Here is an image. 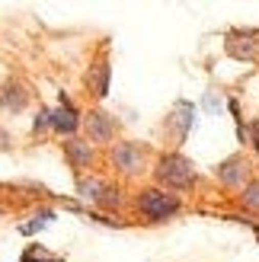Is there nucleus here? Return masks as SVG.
I'll use <instances>...</instances> for the list:
<instances>
[{
  "mask_svg": "<svg viewBox=\"0 0 259 262\" xmlns=\"http://www.w3.org/2000/svg\"><path fill=\"white\" fill-rule=\"evenodd\" d=\"M154 179H157V186L166 189V192H189L192 186H196V166H192L189 157H183L179 150H170V154H163L157 163H154Z\"/></svg>",
  "mask_w": 259,
  "mask_h": 262,
  "instance_id": "1",
  "label": "nucleus"
},
{
  "mask_svg": "<svg viewBox=\"0 0 259 262\" xmlns=\"http://www.w3.org/2000/svg\"><path fill=\"white\" fill-rule=\"evenodd\" d=\"M138 214L147 221V224H160V221H170L173 214H179L183 208V199L173 192H166L160 186H150V189H141L138 199H135Z\"/></svg>",
  "mask_w": 259,
  "mask_h": 262,
  "instance_id": "2",
  "label": "nucleus"
},
{
  "mask_svg": "<svg viewBox=\"0 0 259 262\" xmlns=\"http://www.w3.org/2000/svg\"><path fill=\"white\" fill-rule=\"evenodd\" d=\"M109 157H112V166L119 169L122 176H141L147 169V157H144V150H141V144H135V141L112 144Z\"/></svg>",
  "mask_w": 259,
  "mask_h": 262,
  "instance_id": "3",
  "label": "nucleus"
},
{
  "mask_svg": "<svg viewBox=\"0 0 259 262\" xmlns=\"http://www.w3.org/2000/svg\"><path fill=\"white\" fill-rule=\"evenodd\" d=\"M214 179L221 182L224 189H237L243 192L250 186V160L243 154H234V157H227V160H221L214 166Z\"/></svg>",
  "mask_w": 259,
  "mask_h": 262,
  "instance_id": "4",
  "label": "nucleus"
},
{
  "mask_svg": "<svg viewBox=\"0 0 259 262\" xmlns=\"http://www.w3.org/2000/svg\"><path fill=\"white\" fill-rule=\"evenodd\" d=\"M77 186H80V195H83V199L93 202L96 208H106V211H109V208H119V205H122V192L112 189L109 182L96 179V176H90V179L80 176V179H77Z\"/></svg>",
  "mask_w": 259,
  "mask_h": 262,
  "instance_id": "5",
  "label": "nucleus"
},
{
  "mask_svg": "<svg viewBox=\"0 0 259 262\" xmlns=\"http://www.w3.org/2000/svg\"><path fill=\"white\" fill-rule=\"evenodd\" d=\"M227 55L237 58V61H253L259 58V29H234L227 32Z\"/></svg>",
  "mask_w": 259,
  "mask_h": 262,
  "instance_id": "6",
  "label": "nucleus"
},
{
  "mask_svg": "<svg viewBox=\"0 0 259 262\" xmlns=\"http://www.w3.org/2000/svg\"><path fill=\"white\" fill-rule=\"evenodd\" d=\"M192 128H196V106L186 102V99H179L176 106L170 109V115H166V131L173 135L176 144H183Z\"/></svg>",
  "mask_w": 259,
  "mask_h": 262,
  "instance_id": "7",
  "label": "nucleus"
},
{
  "mask_svg": "<svg viewBox=\"0 0 259 262\" xmlns=\"http://www.w3.org/2000/svg\"><path fill=\"white\" fill-rule=\"evenodd\" d=\"M80 125H83V122H80V112H77V106L61 93L58 109H51V131H58V135H64V138H74Z\"/></svg>",
  "mask_w": 259,
  "mask_h": 262,
  "instance_id": "8",
  "label": "nucleus"
},
{
  "mask_svg": "<svg viewBox=\"0 0 259 262\" xmlns=\"http://www.w3.org/2000/svg\"><path fill=\"white\" fill-rule=\"evenodd\" d=\"M83 128H87V138L90 144H109L115 138V119L106 112L93 109L90 115H83Z\"/></svg>",
  "mask_w": 259,
  "mask_h": 262,
  "instance_id": "9",
  "label": "nucleus"
},
{
  "mask_svg": "<svg viewBox=\"0 0 259 262\" xmlns=\"http://www.w3.org/2000/svg\"><path fill=\"white\" fill-rule=\"evenodd\" d=\"M64 157H68V163H71V169L77 173V179H80L87 169H90V163H93V144L90 141H80V138H68L64 141Z\"/></svg>",
  "mask_w": 259,
  "mask_h": 262,
  "instance_id": "10",
  "label": "nucleus"
},
{
  "mask_svg": "<svg viewBox=\"0 0 259 262\" xmlns=\"http://www.w3.org/2000/svg\"><path fill=\"white\" fill-rule=\"evenodd\" d=\"M29 106V93H26V86L16 80V77H7L4 86H0V109L4 112H23Z\"/></svg>",
  "mask_w": 259,
  "mask_h": 262,
  "instance_id": "11",
  "label": "nucleus"
},
{
  "mask_svg": "<svg viewBox=\"0 0 259 262\" xmlns=\"http://www.w3.org/2000/svg\"><path fill=\"white\" fill-rule=\"evenodd\" d=\"M109 77H112V68H109L106 58H99V61L90 64V71H87V86H90V93H93L96 99H106V96H109Z\"/></svg>",
  "mask_w": 259,
  "mask_h": 262,
  "instance_id": "12",
  "label": "nucleus"
},
{
  "mask_svg": "<svg viewBox=\"0 0 259 262\" xmlns=\"http://www.w3.org/2000/svg\"><path fill=\"white\" fill-rule=\"evenodd\" d=\"M240 202H243V208H247V211H256V214H259V176L250 179V186L240 192Z\"/></svg>",
  "mask_w": 259,
  "mask_h": 262,
  "instance_id": "13",
  "label": "nucleus"
},
{
  "mask_svg": "<svg viewBox=\"0 0 259 262\" xmlns=\"http://www.w3.org/2000/svg\"><path fill=\"white\" fill-rule=\"evenodd\" d=\"M32 131L38 135V131H51V109H38L35 122H32Z\"/></svg>",
  "mask_w": 259,
  "mask_h": 262,
  "instance_id": "14",
  "label": "nucleus"
},
{
  "mask_svg": "<svg viewBox=\"0 0 259 262\" xmlns=\"http://www.w3.org/2000/svg\"><path fill=\"white\" fill-rule=\"evenodd\" d=\"M51 217H55V211H38V214L32 217V221H35V224H23L19 230H23V233H32L35 227H45V224H48V221H51Z\"/></svg>",
  "mask_w": 259,
  "mask_h": 262,
  "instance_id": "15",
  "label": "nucleus"
},
{
  "mask_svg": "<svg viewBox=\"0 0 259 262\" xmlns=\"http://www.w3.org/2000/svg\"><path fill=\"white\" fill-rule=\"evenodd\" d=\"M7 144H10V135H7V131H4V128H0V150H4V147H7Z\"/></svg>",
  "mask_w": 259,
  "mask_h": 262,
  "instance_id": "16",
  "label": "nucleus"
}]
</instances>
